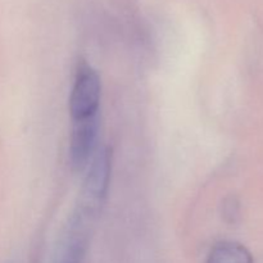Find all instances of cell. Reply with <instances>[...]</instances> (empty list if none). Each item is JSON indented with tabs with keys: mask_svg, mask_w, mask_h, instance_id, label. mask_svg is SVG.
Segmentation results:
<instances>
[{
	"mask_svg": "<svg viewBox=\"0 0 263 263\" xmlns=\"http://www.w3.org/2000/svg\"><path fill=\"white\" fill-rule=\"evenodd\" d=\"M205 263H253V257L243 244L226 240L213 247Z\"/></svg>",
	"mask_w": 263,
	"mask_h": 263,
	"instance_id": "obj_4",
	"label": "cell"
},
{
	"mask_svg": "<svg viewBox=\"0 0 263 263\" xmlns=\"http://www.w3.org/2000/svg\"><path fill=\"white\" fill-rule=\"evenodd\" d=\"M99 116L86 120L72 121L69 136V161L76 170H82L89 164L97 149Z\"/></svg>",
	"mask_w": 263,
	"mask_h": 263,
	"instance_id": "obj_3",
	"label": "cell"
},
{
	"mask_svg": "<svg viewBox=\"0 0 263 263\" xmlns=\"http://www.w3.org/2000/svg\"><path fill=\"white\" fill-rule=\"evenodd\" d=\"M68 248L66 256L62 263H85V254H86L87 236L80 234H71Z\"/></svg>",
	"mask_w": 263,
	"mask_h": 263,
	"instance_id": "obj_5",
	"label": "cell"
},
{
	"mask_svg": "<svg viewBox=\"0 0 263 263\" xmlns=\"http://www.w3.org/2000/svg\"><path fill=\"white\" fill-rule=\"evenodd\" d=\"M112 171V152L103 148L92 157L89 172L85 177L74 221L89 226L99 212L109 185Z\"/></svg>",
	"mask_w": 263,
	"mask_h": 263,
	"instance_id": "obj_1",
	"label": "cell"
},
{
	"mask_svg": "<svg viewBox=\"0 0 263 263\" xmlns=\"http://www.w3.org/2000/svg\"><path fill=\"white\" fill-rule=\"evenodd\" d=\"M100 99L102 81L99 73L89 63L81 62L77 67L69 95V115L72 121L99 116Z\"/></svg>",
	"mask_w": 263,
	"mask_h": 263,
	"instance_id": "obj_2",
	"label": "cell"
}]
</instances>
